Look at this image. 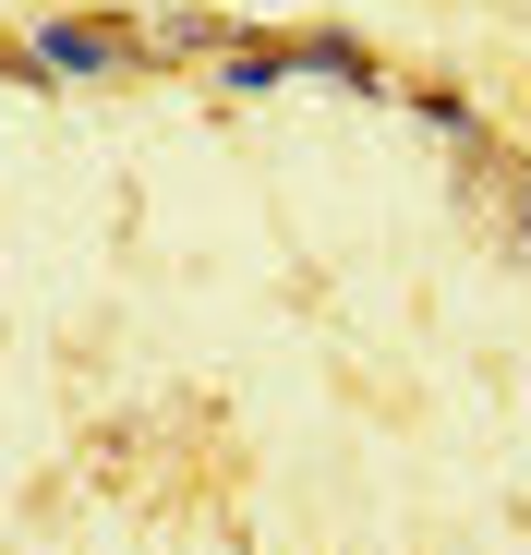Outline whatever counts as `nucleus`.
Returning a JSON list of instances; mask_svg holds the SVG:
<instances>
[{
	"instance_id": "5",
	"label": "nucleus",
	"mask_w": 531,
	"mask_h": 555,
	"mask_svg": "<svg viewBox=\"0 0 531 555\" xmlns=\"http://www.w3.org/2000/svg\"><path fill=\"white\" fill-rule=\"evenodd\" d=\"M206 73H218V98H230V109H254V98H279V85H290V37L242 25V37H230V49H218Z\"/></svg>"
},
{
	"instance_id": "6",
	"label": "nucleus",
	"mask_w": 531,
	"mask_h": 555,
	"mask_svg": "<svg viewBox=\"0 0 531 555\" xmlns=\"http://www.w3.org/2000/svg\"><path fill=\"white\" fill-rule=\"evenodd\" d=\"M399 109H423V133H448V145H471V133H495V121H483V98H471V85H399Z\"/></svg>"
},
{
	"instance_id": "2",
	"label": "nucleus",
	"mask_w": 531,
	"mask_h": 555,
	"mask_svg": "<svg viewBox=\"0 0 531 555\" xmlns=\"http://www.w3.org/2000/svg\"><path fill=\"white\" fill-rule=\"evenodd\" d=\"M459 157V194L495 218V242L531 266V145H507V133H471V145H448Z\"/></svg>"
},
{
	"instance_id": "3",
	"label": "nucleus",
	"mask_w": 531,
	"mask_h": 555,
	"mask_svg": "<svg viewBox=\"0 0 531 555\" xmlns=\"http://www.w3.org/2000/svg\"><path fill=\"white\" fill-rule=\"evenodd\" d=\"M290 73H314V85H350V98H387V61L350 37V25H290Z\"/></svg>"
},
{
	"instance_id": "4",
	"label": "nucleus",
	"mask_w": 531,
	"mask_h": 555,
	"mask_svg": "<svg viewBox=\"0 0 531 555\" xmlns=\"http://www.w3.org/2000/svg\"><path fill=\"white\" fill-rule=\"evenodd\" d=\"M230 37H242V13H206V0H182V13H145V61H169V73H206Z\"/></svg>"
},
{
	"instance_id": "1",
	"label": "nucleus",
	"mask_w": 531,
	"mask_h": 555,
	"mask_svg": "<svg viewBox=\"0 0 531 555\" xmlns=\"http://www.w3.org/2000/svg\"><path fill=\"white\" fill-rule=\"evenodd\" d=\"M25 49H37L61 85H121V73H145V25H133V13H37Z\"/></svg>"
}]
</instances>
